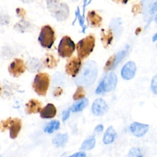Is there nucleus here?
Returning a JSON list of instances; mask_svg holds the SVG:
<instances>
[{
    "label": "nucleus",
    "instance_id": "obj_1",
    "mask_svg": "<svg viewBox=\"0 0 157 157\" xmlns=\"http://www.w3.org/2000/svg\"><path fill=\"white\" fill-rule=\"evenodd\" d=\"M98 74V67L96 62L88 61L86 62L78 75L75 79L78 85L89 86L93 84L96 80Z\"/></svg>",
    "mask_w": 157,
    "mask_h": 157
},
{
    "label": "nucleus",
    "instance_id": "obj_2",
    "mask_svg": "<svg viewBox=\"0 0 157 157\" xmlns=\"http://www.w3.org/2000/svg\"><path fill=\"white\" fill-rule=\"evenodd\" d=\"M47 3L51 15L58 21L64 20L68 17L69 9L66 3L57 1H48Z\"/></svg>",
    "mask_w": 157,
    "mask_h": 157
},
{
    "label": "nucleus",
    "instance_id": "obj_3",
    "mask_svg": "<svg viewBox=\"0 0 157 157\" xmlns=\"http://www.w3.org/2000/svg\"><path fill=\"white\" fill-rule=\"evenodd\" d=\"M95 45V38L93 35H89L80 40L76 45L78 56L80 59L88 57L93 52Z\"/></svg>",
    "mask_w": 157,
    "mask_h": 157
},
{
    "label": "nucleus",
    "instance_id": "obj_4",
    "mask_svg": "<svg viewBox=\"0 0 157 157\" xmlns=\"http://www.w3.org/2000/svg\"><path fill=\"white\" fill-rule=\"evenodd\" d=\"M50 83V76L47 73L37 74L33 83L34 91L39 95L45 96Z\"/></svg>",
    "mask_w": 157,
    "mask_h": 157
},
{
    "label": "nucleus",
    "instance_id": "obj_5",
    "mask_svg": "<svg viewBox=\"0 0 157 157\" xmlns=\"http://www.w3.org/2000/svg\"><path fill=\"white\" fill-rule=\"evenodd\" d=\"M21 128V121L20 119L15 118H9L6 120H2L1 122V130L4 131L7 129H10V137L15 139Z\"/></svg>",
    "mask_w": 157,
    "mask_h": 157
},
{
    "label": "nucleus",
    "instance_id": "obj_6",
    "mask_svg": "<svg viewBox=\"0 0 157 157\" xmlns=\"http://www.w3.org/2000/svg\"><path fill=\"white\" fill-rule=\"evenodd\" d=\"M55 39V32L50 26L45 25L42 27L38 40L42 47L47 48H51Z\"/></svg>",
    "mask_w": 157,
    "mask_h": 157
},
{
    "label": "nucleus",
    "instance_id": "obj_7",
    "mask_svg": "<svg viewBox=\"0 0 157 157\" xmlns=\"http://www.w3.org/2000/svg\"><path fill=\"white\" fill-rule=\"evenodd\" d=\"M117 83V75L110 72L105 75L101 81L96 90V94H101L105 92H109L113 90Z\"/></svg>",
    "mask_w": 157,
    "mask_h": 157
},
{
    "label": "nucleus",
    "instance_id": "obj_8",
    "mask_svg": "<svg viewBox=\"0 0 157 157\" xmlns=\"http://www.w3.org/2000/svg\"><path fill=\"white\" fill-rule=\"evenodd\" d=\"M75 50V44L69 36H64L60 40L58 52L62 57H70Z\"/></svg>",
    "mask_w": 157,
    "mask_h": 157
},
{
    "label": "nucleus",
    "instance_id": "obj_9",
    "mask_svg": "<svg viewBox=\"0 0 157 157\" xmlns=\"http://www.w3.org/2000/svg\"><path fill=\"white\" fill-rule=\"evenodd\" d=\"M25 65L21 59H15L9 66L8 70L9 73L13 77H18L25 71Z\"/></svg>",
    "mask_w": 157,
    "mask_h": 157
},
{
    "label": "nucleus",
    "instance_id": "obj_10",
    "mask_svg": "<svg viewBox=\"0 0 157 157\" xmlns=\"http://www.w3.org/2000/svg\"><path fill=\"white\" fill-rule=\"evenodd\" d=\"M80 66H81L80 59L76 56H74L67 61L65 67L66 72L68 74L74 77L78 74L80 70Z\"/></svg>",
    "mask_w": 157,
    "mask_h": 157
},
{
    "label": "nucleus",
    "instance_id": "obj_11",
    "mask_svg": "<svg viewBox=\"0 0 157 157\" xmlns=\"http://www.w3.org/2000/svg\"><path fill=\"white\" fill-rule=\"evenodd\" d=\"M136 72V66L133 61L127 62L121 71V75L125 80L132 78Z\"/></svg>",
    "mask_w": 157,
    "mask_h": 157
},
{
    "label": "nucleus",
    "instance_id": "obj_12",
    "mask_svg": "<svg viewBox=\"0 0 157 157\" xmlns=\"http://www.w3.org/2000/svg\"><path fill=\"white\" fill-rule=\"evenodd\" d=\"M108 109V106L105 102V101L101 99V98H98L96 99L91 107V110L93 113L97 116H101L104 114Z\"/></svg>",
    "mask_w": 157,
    "mask_h": 157
},
{
    "label": "nucleus",
    "instance_id": "obj_13",
    "mask_svg": "<svg viewBox=\"0 0 157 157\" xmlns=\"http://www.w3.org/2000/svg\"><path fill=\"white\" fill-rule=\"evenodd\" d=\"M148 129V125L134 122L130 126L131 132L136 137H142L145 134Z\"/></svg>",
    "mask_w": 157,
    "mask_h": 157
},
{
    "label": "nucleus",
    "instance_id": "obj_14",
    "mask_svg": "<svg viewBox=\"0 0 157 157\" xmlns=\"http://www.w3.org/2000/svg\"><path fill=\"white\" fill-rule=\"evenodd\" d=\"M41 108L40 102L35 99H30L26 104V112L29 114L39 112Z\"/></svg>",
    "mask_w": 157,
    "mask_h": 157
},
{
    "label": "nucleus",
    "instance_id": "obj_15",
    "mask_svg": "<svg viewBox=\"0 0 157 157\" xmlns=\"http://www.w3.org/2000/svg\"><path fill=\"white\" fill-rule=\"evenodd\" d=\"M56 113L55 106L52 104H48L44 107L40 112V117L42 118H53Z\"/></svg>",
    "mask_w": 157,
    "mask_h": 157
},
{
    "label": "nucleus",
    "instance_id": "obj_16",
    "mask_svg": "<svg viewBox=\"0 0 157 157\" xmlns=\"http://www.w3.org/2000/svg\"><path fill=\"white\" fill-rule=\"evenodd\" d=\"M87 18L92 26L98 27L101 25L102 18L94 10L88 12Z\"/></svg>",
    "mask_w": 157,
    "mask_h": 157
},
{
    "label": "nucleus",
    "instance_id": "obj_17",
    "mask_svg": "<svg viewBox=\"0 0 157 157\" xmlns=\"http://www.w3.org/2000/svg\"><path fill=\"white\" fill-rule=\"evenodd\" d=\"M101 40L105 48L107 47L112 42L113 40V33L110 29L105 30L102 29L101 31Z\"/></svg>",
    "mask_w": 157,
    "mask_h": 157
},
{
    "label": "nucleus",
    "instance_id": "obj_18",
    "mask_svg": "<svg viewBox=\"0 0 157 157\" xmlns=\"http://www.w3.org/2000/svg\"><path fill=\"white\" fill-rule=\"evenodd\" d=\"M116 131L113 128V127L109 126L104 133L103 137V142L105 144H109L112 143L116 137Z\"/></svg>",
    "mask_w": 157,
    "mask_h": 157
},
{
    "label": "nucleus",
    "instance_id": "obj_19",
    "mask_svg": "<svg viewBox=\"0 0 157 157\" xmlns=\"http://www.w3.org/2000/svg\"><path fill=\"white\" fill-rule=\"evenodd\" d=\"M67 140V134H58L52 140V143L57 147H63L66 145Z\"/></svg>",
    "mask_w": 157,
    "mask_h": 157
},
{
    "label": "nucleus",
    "instance_id": "obj_20",
    "mask_svg": "<svg viewBox=\"0 0 157 157\" xmlns=\"http://www.w3.org/2000/svg\"><path fill=\"white\" fill-rule=\"evenodd\" d=\"M88 104V100L86 98H83L78 101L75 102L71 107L70 109L73 112H80Z\"/></svg>",
    "mask_w": 157,
    "mask_h": 157
},
{
    "label": "nucleus",
    "instance_id": "obj_21",
    "mask_svg": "<svg viewBox=\"0 0 157 157\" xmlns=\"http://www.w3.org/2000/svg\"><path fill=\"white\" fill-rule=\"evenodd\" d=\"M60 123L58 120H52L48 123L45 127L44 131L47 133H52L54 131H56L59 128Z\"/></svg>",
    "mask_w": 157,
    "mask_h": 157
},
{
    "label": "nucleus",
    "instance_id": "obj_22",
    "mask_svg": "<svg viewBox=\"0 0 157 157\" xmlns=\"http://www.w3.org/2000/svg\"><path fill=\"white\" fill-rule=\"evenodd\" d=\"M95 144H96V140H95L94 137H91L83 141L80 148L82 150H90L94 147Z\"/></svg>",
    "mask_w": 157,
    "mask_h": 157
},
{
    "label": "nucleus",
    "instance_id": "obj_23",
    "mask_svg": "<svg viewBox=\"0 0 157 157\" xmlns=\"http://www.w3.org/2000/svg\"><path fill=\"white\" fill-rule=\"evenodd\" d=\"M115 55L111 56L107 61L105 65L104 66V69L105 71H108L110 69L115 68Z\"/></svg>",
    "mask_w": 157,
    "mask_h": 157
},
{
    "label": "nucleus",
    "instance_id": "obj_24",
    "mask_svg": "<svg viewBox=\"0 0 157 157\" xmlns=\"http://www.w3.org/2000/svg\"><path fill=\"white\" fill-rule=\"evenodd\" d=\"M46 66L49 68H53L56 66V61L52 55H47L45 60Z\"/></svg>",
    "mask_w": 157,
    "mask_h": 157
},
{
    "label": "nucleus",
    "instance_id": "obj_25",
    "mask_svg": "<svg viewBox=\"0 0 157 157\" xmlns=\"http://www.w3.org/2000/svg\"><path fill=\"white\" fill-rule=\"evenodd\" d=\"M85 90L82 86H78L75 91L74 94L73 95V99L74 100H77L79 99H81L85 96Z\"/></svg>",
    "mask_w": 157,
    "mask_h": 157
},
{
    "label": "nucleus",
    "instance_id": "obj_26",
    "mask_svg": "<svg viewBox=\"0 0 157 157\" xmlns=\"http://www.w3.org/2000/svg\"><path fill=\"white\" fill-rule=\"evenodd\" d=\"M127 49L123 50L120 52H118L115 55V67L118 65V64L121 61V59L123 58V57L126 55L127 52Z\"/></svg>",
    "mask_w": 157,
    "mask_h": 157
},
{
    "label": "nucleus",
    "instance_id": "obj_27",
    "mask_svg": "<svg viewBox=\"0 0 157 157\" xmlns=\"http://www.w3.org/2000/svg\"><path fill=\"white\" fill-rule=\"evenodd\" d=\"M151 90L154 94H157V74L152 78L151 82Z\"/></svg>",
    "mask_w": 157,
    "mask_h": 157
},
{
    "label": "nucleus",
    "instance_id": "obj_28",
    "mask_svg": "<svg viewBox=\"0 0 157 157\" xmlns=\"http://www.w3.org/2000/svg\"><path fill=\"white\" fill-rule=\"evenodd\" d=\"M132 12L135 14H137L141 12V7L140 4H134L132 8Z\"/></svg>",
    "mask_w": 157,
    "mask_h": 157
},
{
    "label": "nucleus",
    "instance_id": "obj_29",
    "mask_svg": "<svg viewBox=\"0 0 157 157\" xmlns=\"http://www.w3.org/2000/svg\"><path fill=\"white\" fill-rule=\"evenodd\" d=\"M70 110H71V109H68L63 112V115H62L63 118L62 119H63V121H65L69 118V115H70Z\"/></svg>",
    "mask_w": 157,
    "mask_h": 157
},
{
    "label": "nucleus",
    "instance_id": "obj_30",
    "mask_svg": "<svg viewBox=\"0 0 157 157\" xmlns=\"http://www.w3.org/2000/svg\"><path fill=\"white\" fill-rule=\"evenodd\" d=\"M156 10H157V1H156L153 4V5H152L151 9H150L149 12H150V13L152 15H153V14L156 12Z\"/></svg>",
    "mask_w": 157,
    "mask_h": 157
},
{
    "label": "nucleus",
    "instance_id": "obj_31",
    "mask_svg": "<svg viewBox=\"0 0 157 157\" xmlns=\"http://www.w3.org/2000/svg\"><path fill=\"white\" fill-rule=\"evenodd\" d=\"M69 157H86V153L83 151H78L71 155Z\"/></svg>",
    "mask_w": 157,
    "mask_h": 157
},
{
    "label": "nucleus",
    "instance_id": "obj_32",
    "mask_svg": "<svg viewBox=\"0 0 157 157\" xmlns=\"http://www.w3.org/2000/svg\"><path fill=\"white\" fill-rule=\"evenodd\" d=\"M76 15L78 16V19H79V21H80V25L82 26V28H83V25H84V24H83V21H84V20L83 19V18L80 15V12H79V9L77 11V12H76Z\"/></svg>",
    "mask_w": 157,
    "mask_h": 157
},
{
    "label": "nucleus",
    "instance_id": "obj_33",
    "mask_svg": "<svg viewBox=\"0 0 157 157\" xmlns=\"http://www.w3.org/2000/svg\"><path fill=\"white\" fill-rule=\"evenodd\" d=\"M103 126L102 125V124H99V125H98L96 128H95V129H94V131H96V132H101L102 130H103Z\"/></svg>",
    "mask_w": 157,
    "mask_h": 157
},
{
    "label": "nucleus",
    "instance_id": "obj_34",
    "mask_svg": "<svg viewBox=\"0 0 157 157\" xmlns=\"http://www.w3.org/2000/svg\"><path fill=\"white\" fill-rule=\"evenodd\" d=\"M62 91H63V90L61 88H57L54 92V94H55V96H58L62 93Z\"/></svg>",
    "mask_w": 157,
    "mask_h": 157
},
{
    "label": "nucleus",
    "instance_id": "obj_35",
    "mask_svg": "<svg viewBox=\"0 0 157 157\" xmlns=\"http://www.w3.org/2000/svg\"><path fill=\"white\" fill-rule=\"evenodd\" d=\"M156 40H157V33L152 37V41L153 42H155Z\"/></svg>",
    "mask_w": 157,
    "mask_h": 157
},
{
    "label": "nucleus",
    "instance_id": "obj_36",
    "mask_svg": "<svg viewBox=\"0 0 157 157\" xmlns=\"http://www.w3.org/2000/svg\"><path fill=\"white\" fill-rule=\"evenodd\" d=\"M155 22L157 23V14H156V17L155 18Z\"/></svg>",
    "mask_w": 157,
    "mask_h": 157
},
{
    "label": "nucleus",
    "instance_id": "obj_37",
    "mask_svg": "<svg viewBox=\"0 0 157 157\" xmlns=\"http://www.w3.org/2000/svg\"><path fill=\"white\" fill-rule=\"evenodd\" d=\"M137 157H144V156H141V155H140V156H138Z\"/></svg>",
    "mask_w": 157,
    "mask_h": 157
}]
</instances>
